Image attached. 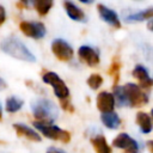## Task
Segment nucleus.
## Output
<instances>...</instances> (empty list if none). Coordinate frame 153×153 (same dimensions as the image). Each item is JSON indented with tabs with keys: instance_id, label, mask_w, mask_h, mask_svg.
I'll return each mask as SVG.
<instances>
[{
	"instance_id": "obj_1",
	"label": "nucleus",
	"mask_w": 153,
	"mask_h": 153,
	"mask_svg": "<svg viewBox=\"0 0 153 153\" xmlns=\"http://www.w3.org/2000/svg\"><path fill=\"white\" fill-rule=\"evenodd\" d=\"M1 49H2V51H5L6 54H8L10 56H12L14 59L27 61V62L36 61L35 55L25 47L24 43H22L16 37H8V38L4 39L1 43Z\"/></svg>"
},
{
	"instance_id": "obj_2",
	"label": "nucleus",
	"mask_w": 153,
	"mask_h": 153,
	"mask_svg": "<svg viewBox=\"0 0 153 153\" xmlns=\"http://www.w3.org/2000/svg\"><path fill=\"white\" fill-rule=\"evenodd\" d=\"M33 115L39 120L38 122L50 124L57 118V108L56 105L48 99H38L32 104Z\"/></svg>"
},
{
	"instance_id": "obj_3",
	"label": "nucleus",
	"mask_w": 153,
	"mask_h": 153,
	"mask_svg": "<svg viewBox=\"0 0 153 153\" xmlns=\"http://www.w3.org/2000/svg\"><path fill=\"white\" fill-rule=\"evenodd\" d=\"M35 127L47 137L51 140H57L62 142H68L71 140V134L66 130H62L61 128L53 126V124H45L41 122H35Z\"/></svg>"
},
{
	"instance_id": "obj_4",
	"label": "nucleus",
	"mask_w": 153,
	"mask_h": 153,
	"mask_svg": "<svg viewBox=\"0 0 153 153\" xmlns=\"http://www.w3.org/2000/svg\"><path fill=\"white\" fill-rule=\"evenodd\" d=\"M123 90H124L128 104H130L131 106H142L148 103L147 94L145 92H142L137 85L129 82L123 86Z\"/></svg>"
},
{
	"instance_id": "obj_5",
	"label": "nucleus",
	"mask_w": 153,
	"mask_h": 153,
	"mask_svg": "<svg viewBox=\"0 0 153 153\" xmlns=\"http://www.w3.org/2000/svg\"><path fill=\"white\" fill-rule=\"evenodd\" d=\"M43 81L45 84H49L53 86L54 88V92L55 94L61 99V100H65V99H68V96H69V90L68 87L66 86L65 81L54 72H48L43 75Z\"/></svg>"
},
{
	"instance_id": "obj_6",
	"label": "nucleus",
	"mask_w": 153,
	"mask_h": 153,
	"mask_svg": "<svg viewBox=\"0 0 153 153\" xmlns=\"http://www.w3.org/2000/svg\"><path fill=\"white\" fill-rule=\"evenodd\" d=\"M51 50H53L54 55L61 61H69L74 54L73 48L67 42H65L63 39H60V38L55 39L51 43Z\"/></svg>"
},
{
	"instance_id": "obj_7",
	"label": "nucleus",
	"mask_w": 153,
	"mask_h": 153,
	"mask_svg": "<svg viewBox=\"0 0 153 153\" xmlns=\"http://www.w3.org/2000/svg\"><path fill=\"white\" fill-rule=\"evenodd\" d=\"M114 146L117 148H121L124 151V153H137L139 152V146L136 143V141L134 139H131L128 134L126 133H121L118 134L114 141H112Z\"/></svg>"
},
{
	"instance_id": "obj_8",
	"label": "nucleus",
	"mask_w": 153,
	"mask_h": 153,
	"mask_svg": "<svg viewBox=\"0 0 153 153\" xmlns=\"http://www.w3.org/2000/svg\"><path fill=\"white\" fill-rule=\"evenodd\" d=\"M20 30L24 35L33 38H42L45 35V27L42 23H31V22H22Z\"/></svg>"
},
{
	"instance_id": "obj_9",
	"label": "nucleus",
	"mask_w": 153,
	"mask_h": 153,
	"mask_svg": "<svg viewBox=\"0 0 153 153\" xmlns=\"http://www.w3.org/2000/svg\"><path fill=\"white\" fill-rule=\"evenodd\" d=\"M97 106L98 109L103 112V114H106V112H112L114 110V106H115V98H114V94L109 93V92H100L98 96H97Z\"/></svg>"
},
{
	"instance_id": "obj_10",
	"label": "nucleus",
	"mask_w": 153,
	"mask_h": 153,
	"mask_svg": "<svg viewBox=\"0 0 153 153\" xmlns=\"http://www.w3.org/2000/svg\"><path fill=\"white\" fill-rule=\"evenodd\" d=\"M78 54H79V57L81 59V61H84L88 66H96L99 62V55H98V53L93 48H91L88 45L80 47L79 50H78Z\"/></svg>"
},
{
	"instance_id": "obj_11",
	"label": "nucleus",
	"mask_w": 153,
	"mask_h": 153,
	"mask_svg": "<svg viewBox=\"0 0 153 153\" xmlns=\"http://www.w3.org/2000/svg\"><path fill=\"white\" fill-rule=\"evenodd\" d=\"M97 7H98V12H99L100 18H102L104 22H106L108 24H110V25L114 26V27H120V26H121L118 16L116 14L115 11L110 10L109 7H106V6L102 5V4H99Z\"/></svg>"
},
{
	"instance_id": "obj_12",
	"label": "nucleus",
	"mask_w": 153,
	"mask_h": 153,
	"mask_svg": "<svg viewBox=\"0 0 153 153\" xmlns=\"http://www.w3.org/2000/svg\"><path fill=\"white\" fill-rule=\"evenodd\" d=\"M133 76H135L139 80V84L141 87L143 88H149L153 85V80L149 78L148 72L146 71V68L141 65L135 66L134 71H133Z\"/></svg>"
},
{
	"instance_id": "obj_13",
	"label": "nucleus",
	"mask_w": 153,
	"mask_h": 153,
	"mask_svg": "<svg viewBox=\"0 0 153 153\" xmlns=\"http://www.w3.org/2000/svg\"><path fill=\"white\" fill-rule=\"evenodd\" d=\"M13 128L16 129V131H17V134L19 136H24V137H26V139H29L31 141H36V142L41 141V136L35 130H32L31 128H29V127H26L24 124L16 123V124H13Z\"/></svg>"
},
{
	"instance_id": "obj_14",
	"label": "nucleus",
	"mask_w": 153,
	"mask_h": 153,
	"mask_svg": "<svg viewBox=\"0 0 153 153\" xmlns=\"http://www.w3.org/2000/svg\"><path fill=\"white\" fill-rule=\"evenodd\" d=\"M63 6L66 8V12L67 14L69 16V18H72L73 20H84L85 19V13L82 12V10H80L76 5H74L73 2L71 1H65L63 2Z\"/></svg>"
},
{
	"instance_id": "obj_15",
	"label": "nucleus",
	"mask_w": 153,
	"mask_h": 153,
	"mask_svg": "<svg viewBox=\"0 0 153 153\" xmlns=\"http://www.w3.org/2000/svg\"><path fill=\"white\" fill-rule=\"evenodd\" d=\"M136 123L140 127L141 131L145 133V134H148L152 130V128H153L152 121H151L149 116L146 112H142V111L136 114Z\"/></svg>"
},
{
	"instance_id": "obj_16",
	"label": "nucleus",
	"mask_w": 153,
	"mask_h": 153,
	"mask_svg": "<svg viewBox=\"0 0 153 153\" xmlns=\"http://www.w3.org/2000/svg\"><path fill=\"white\" fill-rule=\"evenodd\" d=\"M100 118H102V122L104 123V126L108 127V128H110V129H116L121 124V120L117 116V114H115V112L103 114Z\"/></svg>"
},
{
	"instance_id": "obj_17",
	"label": "nucleus",
	"mask_w": 153,
	"mask_h": 153,
	"mask_svg": "<svg viewBox=\"0 0 153 153\" xmlns=\"http://www.w3.org/2000/svg\"><path fill=\"white\" fill-rule=\"evenodd\" d=\"M91 142L97 153H111V148L109 147V145L103 135H98V136L93 137L91 140Z\"/></svg>"
},
{
	"instance_id": "obj_18",
	"label": "nucleus",
	"mask_w": 153,
	"mask_h": 153,
	"mask_svg": "<svg viewBox=\"0 0 153 153\" xmlns=\"http://www.w3.org/2000/svg\"><path fill=\"white\" fill-rule=\"evenodd\" d=\"M151 18H153V8H148V10L137 12V13L129 14L127 17V22H142V20L151 19Z\"/></svg>"
},
{
	"instance_id": "obj_19",
	"label": "nucleus",
	"mask_w": 153,
	"mask_h": 153,
	"mask_svg": "<svg viewBox=\"0 0 153 153\" xmlns=\"http://www.w3.org/2000/svg\"><path fill=\"white\" fill-rule=\"evenodd\" d=\"M33 6L41 16H44L49 12L50 7L53 6V1L51 0H36L33 1Z\"/></svg>"
},
{
	"instance_id": "obj_20",
	"label": "nucleus",
	"mask_w": 153,
	"mask_h": 153,
	"mask_svg": "<svg viewBox=\"0 0 153 153\" xmlns=\"http://www.w3.org/2000/svg\"><path fill=\"white\" fill-rule=\"evenodd\" d=\"M23 105V100L18 99L17 97H10L6 100V110L8 112H16L18 111Z\"/></svg>"
},
{
	"instance_id": "obj_21",
	"label": "nucleus",
	"mask_w": 153,
	"mask_h": 153,
	"mask_svg": "<svg viewBox=\"0 0 153 153\" xmlns=\"http://www.w3.org/2000/svg\"><path fill=\"white\" fill-rule=\"evenodd\" d=\"M114 98H115V100H117L120 106L128 105V100H127V97H126L123 87H120V86L115 87V90H114Z\"/></svg>"
},
{
	"instance_id": "obj_22",
	"label": "nucleus",
	"mask_w": 153,
	"mask_h": 153,
	"mask_svg": "<svg viewBox=\"0 0 153 153\" xmlns=\"http://www.w3.org/2000/svg\"><path fill=\"white\" fill-rule=\"evenodd\" d=\"M103 82V78L99 74H92L88 79H87V84L92 90H97Z\"/></svg>"
},
{
	"instance_id": "obj_23",
	"label": "nucleus",
	"mask_w": 153,
	"mask_h": 153,
	"mask_svg": "<svg viewBox=\"0 0 153 153\" xmlns=\"http://www.w3.org/2000/svg\"><path fill=\"white\" fill-rule=\"evenodd\" d=\"M118 69H120V63H118V62H114L109 72H110L111 74H114V73H115V74H116V76H117V72H118Z\"/></svg>"
},
{
	"instance_id": "obj_24",
	"label": "nucleus",
	"mask_w": 153,
	"mask_h": 153,
	"mask_svg": "<svg viewBox=\"0 0 153 153\" xmlns=\"http://www.w3.org/2000/svg\"><path fill=\"white\" fill-rule=\"evenodd\" d=\"M5 19H6V12H5L4 6H1V5H0V25H2V24H4Z\"/></svg>"
},
{
	"instance_id": "obj_25",
	"label": "nucleus",
	"mask_w": 153,
	"mask_h": 153,
	"mask_svg": "<svg viewBox=\"0 0 153 153\" xmlns=\"http://www.w3.org/2000/svg\"><path fill=\"white\" fill-rule=\"evenodd\" d=\"M61 104H62V108H63L65 110H69V111H73V108L71 106V104H69L68 102H66V99H65V100H61Z\"/></svg>"
},
{
	"instance_id": "obj_26",
	"label": "nucleus",
	"mask_w": 153,
	"mask_h": 153,
	"mask_svg": "<svg viewBox=\"0 0 153 153\" xmlns=\"http://www.w3.org/2000/svg\"><path fill=\"white\" fill-rule=\"evenodd\" d=\"M47 153H65V152H63V151H61V149H59V148L50 147V148L47 151Z\"/></svg>"
},
{
	"instance_id": "obj_27",
	"label": "nucleus",
	"mask_w": 153,
	"mask_h": 153,
	"mask_svg": "<svg viewBox=\"0 0 153 153\" xmlns=\"http://www.w3.org/2000/svg\"><path fill=\"white\" fill-rule=\"evenodd\" d=\"M147 147H148L149 152H151V153H153V140H149V141L147 142Z\"/></svg>"
},
{
	"instance_id": "obj_28",
	"label": "nucleus",
	"mask_w": 153,
	"mask_h": 153,
	"mask_svg": "<svg viewBox=\"0 0 153 153\" xmlns=\"http://www.w3.org/2000/svg\"><path fill=\"white\" fill-rule=\"evenodd\" d=\"M5 87H6V82L0 78V90H4Z\"/></svg>"
},
{
	"instance_id": "obj_29",
	"label": "nucleus",
	"mask_w": 153,
	"mask_h": 153,
	"mask_svg": "<svg viewBox=\"0 0 153 153\" xmlns=\"http://www.w3.org/2000/svg\"><path fill=\"white\" fill-rule=\"evenodd\" d=\"M147 27H148L151 31H153V19H152L151 22H148V24H147Z\"/></svg>"
},
{
	"instance_id": "obj_30",
	"label": "nucleus",
	"mask_w": 153,
	"mask_h": 153,
	"mask_svg": "<svg viewBox=\"0 0 153 153\" xmlns=\"http://www.w3.org/2000/svg\"><path fill=\"white\" fill-rule=\"evenodd\" d=\"M1 115L2 114H1V105H0V120H1Z\"/></svg>"
},
{
	"instance_id": "obj_31",
	"label": "nucleus",
	"mask_w": 153,
	"mask_h": 153,
	"mask_svg": "<svg viewBox=\"0 0 153 153\" xmlns=\"http://www.w3.org/2000/svg\"><path fill=\"white\" fill-rule=\"evenodd\" d=\"M151 115H152V117H153V109H152V111H151Z\"/></svg>"
}]
</instances>
